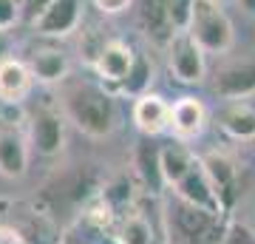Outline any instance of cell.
I'll list each match as a JSON object with an SVG mask.
<instances>
[{"instance_id":"26","label":"cell","mask_w":255,"mask_h":244,"mask_svg":"<svg viewBox=\"0 0 255 244\" xmlns=\"http://www.w3.org/2000/svg\"><path fill=\"white\" fill-rule=\"evenodd\" d=\"M51 3H54V0H20V20L34 23V20L40 17Z\"/></svg>"},{"instance_id":"29","label":"cell","mask_w":255,"mask_h":244,"mask_svg":"<svg viewBox=\"0 0 255 244\" xmlns=\"http://www.w3.org/2000/svg\"><path fill=\"white\" fill-rule=\"evenodd\" d=\"M9 51H11V37H9L6 28H0V63L9 57Z\"/></svg>"},{"instance_id":"4","label":"cell","mask_w":255,"mask_h":244,"mask_svg":"<svg viewBox=\"0 0 255 244\" xmlns=\"http://www.w3.org/2000/svg\"><path fill=\"white\" fill-rule=\"evenodd\" d=\"M190 6L193 0H142L139 17H142L147 37H153L156 43L167 45V40L179 28H187Z\"/></svg>"},{"instance_id":"12","label":"cell","mask_w":255,"mask_h":244,"mask_svg":"<svg viewBox=\"0 0 255 244\" xmlns=\"http://www.w3.org/2000/svg\"><path fill=\"white\" fill-rule=\"evenodd\" d=\"M91 190H94V179H88L85 171H82V165H77L74 171L57 176L54 188H51V185L46 188L48 208H43V210H48V213L54 216L57 205H80V202H85L91 196Z\"/></svg>"},{"instance_id":"5","label":"cell","mask_w":255,"mask_h":244,"mask_svg":"<svg viewBox=\"0 0 255 244\" xmlns=\"http://www.w3.org/2000/svg\"><path fill=\"white\" fill-rule=\"evenodd\" d=\"M114 227L117 216L100 202V208H88L65 227L60 244H119Z\"/></svg>"},{"instance_id":"23","label":"cell","mask_w":255,"mask_h":244,"mask_svg":"<svg viewBox=\"0 0 255 244\" xmlns=\"http://www.w3.org/2000/svg\"><path fill=\"white\" fill-rule=\"evenodd\" d=\"M196 159L190 148H184L182 142H170L162 148V176L164 185H173L176 179H182V173L187 171Z\"/></svg>"},{"instance_id":"10","label":"cell","mask_w":255,"mask_h":244,"mask_svg":"<svg viewBox=\"0 0 255 244\" xmlns=\"http://www.w3.org/2000/svg\"><path fill=\"white\" fill-rule=\"evenodd\" d=\"M80 17H82V0H54L31 26L40 37H68L71 31H77Z\"/></svg>"},{"instance_id":"13","label":"cell","mask_w":255,"mask_h":244,"mask_svg":"<svg viewBox=\"0 0 255 244\" xmlns=\"http://www.w3.org/2000/svg\"><path fill=\"white\" fill-rule=\"evenodd\" d=\"M133 122L145 136L162 134L164 128H170V102H164L159 94H139L133 102Z\"/></svg>"},{"instance_id":"2","label":"cell","mask_w":255,"mask_h":244,"mask_svg":"<svg viewBox=\"0 0 255 244\" xmlns=\"http://www.w3.org/2000/svg\"><path fill=\"white\" fill-rule=\"evenodd\" d=\"M164 219H167L170 244H221V236L230 225L227 213L199 208L179 196L167 202Z\"/></svg>"},{"instance_id":"31","label":"cell","mask_w":255,"mask_h":244,"mask_svg":"<svg viewBox=\"0 0 255 244\" xmlns=\"http://www.w3.org/2000/svg\"><path fill=\"white\" fill-rule=\"evenodd\" d=\"M236 3L247 11V14H255V0H236Z\"/></svg>"},{"instance_id":"7","label":"cell","mask_w":255,"mask_h":244,"mask_svg":"<svg viewBox=\"0 0 255 244\" xmlns=\"http://www.w3.org/2000/svg\"><path fill=\"white\" fill-rule=\"evenodd\" d=\"M28 139L40 156H57L65 145V114L57 108H37L28 117Z\"/></svg>"},{"instance_id":"19","label":"cell","mask_w":255,"mask_h":244,"mask_svg":"<svg viewBox=\"0 0 255 244\" xmlns=\"http://www.w3.org/2000/svg\"><path fill=\"white\" fill-rule=\"evenodd\" d=\"M28 71L40 82H63L68 77V57L60 48H34L28 57Z\"/></svg>"},{"instance_id":"21","label":"cell","mask_w":255,"mask_h":244,"mask_svg":"<svg viewBox=\"0 0 255 244\" xmlns=\"http://www.w3.org/2000/svg\"><path fill=\"white\" fill-rule=\"evenodd\" d=\"M136 171L142 176V185L147 193H159L164 185L162 176V148H156L150 139H142L136 148Z\"/></svg>"},{"instance_id":"16","label":"cell","mask_w":255,"mask_h":244,"mask_svg":"<svg viewBox=\"0 0 255 244\" xmlns=\"http://www.w3.org/2000/svg\"><path fill=\"white\" fill-rule=\"evenodd\" d=\"M216 94L224 100H244L255 94V63H233L216 74Z\"/></svg>"},{"instance_id":"18","label":"cell","mask_w":255,"mask_h":244,"mask_svg":"<svg viewBox=\"0 0 255 244\" xmlns=\"http://www.w3.org/2000/svg\"><path fill=\"white\" fill-rule=\"evenodd\" d=\"M31 71H28L26 63H20L14 57H6L0 63V100L14 105V102H23L31 91Z\"/></svg>"},{"instance_id":"8","label":"cell","mask_w":255,"mask_h":244,"mask_svg":"<svg viewBox=\"0 0 255 244\" xmlns=\"http://www.w3.org/2000/svg\"><path fill=\"white\" fill-rule=\"evenodd\" d=\"M170 188H173V196L190 202V205H199V208L224 213L221 205H219V196H216V190H213V185H210V176H207V171H204V165H201L199 156H196L193 165L182 173V179H176Z\"/></svg>"},{"instance_id":"1","label":"cell","mask_w":255,"mask_h":244,"mask_svg":"<svg viewBox=\"0 0 255 244\" xmlns=\"http://www.w3.org/2000/svg\"><path fill=\"white\" fill-rule=\"evenodd\" d=\"M63 111L65 119H71L82 134L88 136H108L117 125V105L108 91L97 82H68L63 88Z\"/></svg>"},{"instance_id":"22","label":"cell","mask_w":255,"mask_h":244,"mask_svg":"<svg viewBox=\"0 0 255 244\" xmlns=\"http://www.w3.org/2000/svg\"><path fill=\"white\" fill-rule=\"evenodd\" d=\"M117 242L119 244H153V227L147 222L145 213L139 210H128L117 219Z\"/></svg>"},{"instance_id":"11","label":"cell","mask_w":255,"mask_h":244,"mask_svg":"<svg viewBox=\"0 0 255 244\" xmlns=\"http://www.w3.org/2000/svg\"><path fill=\"white\" fill-rule=\"evenodd\" d=\"M133 57H136V51L128 43H122V40H108V43H102L100 48H97V54H94V68H97V74H100L105 82L122 85L128 71H130V65H133Z\"/></svg>"},{"instance_id":"28","label":"cell","mask_w":255,"mask_h":244,"mask_svg":"<svg viewBox=\"0 0 255 244\" xmlns=\"http://www.w3.org/2000/svg\"><path fill=\"white\" fill-rule=\"evenodd\" d=\"M91 3L102 11V14H119V11H125L133 0H91Z\"/></svg>"},{"instance_id":"14","label":"cell","mask_w":255,"mask_h":244,"mask_svg":"<svg viewBox=\"0 0 255 244\" xmlns=\"http://www.w3.org/2000/svg\"><path fill=\"white\" fill-rule=\"evenodd\" d=\"M28 168V145L17 128H0V176L20 179Z\"/></svg>"},{"instance_id":"30","label":"cell","mask_w":255,"mask_h":244,"mask_svg":"<svg viewBox=\"0 0 255 244\" xmlns=\"http://www.w3.org/2000/svg\"><path fill=\"white\" fill-rule=\"evenodd\" d=\"M0 244H23L17 239V233H0Z\"/></svg>"},{"instance_id":"17","label":"cell","mask_w":255,"mask_h":244,"mask_svg":"<svg viewBox=\"0 0 255 244\" xmlns=\"http://www.w3.org/2000/svg\"><path fill=\"white\" fill-rule=\"evenodd\" d=\"M207 122V108L196 97H182L170 105V128L179 139H190L204 131Z\"/></svg>"},{"instance_id":"6","label":"cell","mask_w":255,"mask_h":244,"mask_svg":"<svg viewBox=\"0 0 255 244\" xmlns=\"http://www.w3.org/2000/svg\"><path fill=\"white\" fill-rule=\"evenodd\" d=\"M167 63H170V71L176 74V80L187 82V85L201 82L204 80V71H207L204 48L193 40L187 28H179L167 40Z\"/></svg>"},{"instance_id":"9","label":"cell","mask_w":255,"mask_h":244,"mask_svg":"<svg viewBox=\"0 0 255 244\" xmlns=\"http://www.w3.org/2000/svg\"><path fill=\"white\" fill-rule=\"evenodd\" d=\"M201 165L210 176V185L219 196V205L224 213H230V208L236 205L238 199V168L236 162L224 154H207L201 156Z\"/></svg>"},{"instance_id":"20","label":"cell","mask_w":255,"mask_h":244,"mask_svg":"<svg viewBox=\"0 0 255 244\" xmlns=\"http://www.w3.org/2000/svg\"><path fill=\"white\" fill-rule=\"evenodd\" d=\"M219 125L233 139H253L255 136V108L244 100H230L219 111Z\"/></svg>"},{"instance_id":"3","label":"cell","mask_w":255,"mask_h":244,"mask_svg":"<svg viewBox=\"0 0 255 244\" xmlns=\"http://www.w3.org/2000/svg\"><path fill=\"white\" fill-rule=\"evenodd\" d=\"M187 31L207 54H224L236 43L233 20L216 0H193L190 17H187Z\"/></svg>"},{"instance_id":"32","label":"cell","mask_w":255,"mask_h":244,"mask_svg":"<svg viewBox=\"0 0 255 244\" xmlns=\"http://www.w3.org/2000/svg\"><path fill=\"white\" fill-rule=\"evenodd\" d=\"M216 3H221V6H224V3H230V0H216Z\"/></svg>"},{"instance_id":"15","label":"cell","mask_w":255,"mask_h":244,"mask_svg":"<svg viewBox=\"0 0 255 244\" xmlns=\"http://www.w3.org/2000/svg\"><path fill=\"white\" fill-rule=\"evenodd\" d=\"M17 239L23 244H60L63 242V230L57 227L54 216L48 210L34 208V210H28V216L20 219Z\"/></svg>"},{"instance_id":"25","label":"cell","mask_w":255,"mask_h":244,"mask_svg":"<svg viewBox=\"0 0 255 244\" xmlns=\"http://www.w3.org/2000/svg\"><path fill=\"white\" fill-rule=\"evenodd\" d=\"M221 244H255V230L241 222H230L221 236Z\"/></svg>"},{"instance_id":"27","label":"cell","mask_w":255,"mask_h":244,"mask_svg":"<svg viewBox=\"0 0 255 244\" xmlns=\"http://www.w3.org/2000/svg\"><path fill=\"white\" fill-rule=\"evenodd\" d=\"M14 23H20V0H0V28L9 31Z\"/></svg>"},{"instance_id":"24","label":"cell","mask_w":255,"mask_h":244,"mask_svg":"<svg viewBox=\"0 0 255 244\" xmlns=\"http://www.w3.org/2000/svg\"><path fill=\"white\" fill-rule=\"evenodd\" d=\"M150 80H153V68H150V63H147L145 54H136L133 57V65H130V71H128L125 82L119 85L122 91H128V94H145V88L150 85Z\"/></svg>"}]
</instances>
